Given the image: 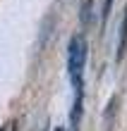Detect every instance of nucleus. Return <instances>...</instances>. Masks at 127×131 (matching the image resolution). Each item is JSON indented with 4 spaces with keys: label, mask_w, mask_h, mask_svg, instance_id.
I'll return each instance as SVG.
<instances>
[{
    "label": "nucleus",
    "mask_w": 127,
    "mask_h": 131,
    "mask_svg": "<svg viewBox=\"0 0 127 131\" xmlns=\"http://www.w3.org/2000/svg\"><path fill=\"white\" fill-rule=\"evenodd\" d=\"M0 131H3V129H0Z\"/></svg>",
    "instance_id": "39448f33"
},
{
    "label": "nucleus",
    "mask_w": 127,
    "mask_h": 131,
    "mask_svg": "<svg viewBox=\"0 0 127 131\" xmlns=\"http://www.w3.org/2000/svg\"><path fill=\"white\" fill-rule=\"evenodd\" d=\"M110 7H113V0H103V14H110Z\"/></svg>",
    "instance_id": "7ed1b4c3"
},
{
    "label": "nucleus",
    "mask_w": 127,
    "mask_h": 131,
    "mask_svg": "<svg viewBox=\"0 0 127 131\" xmlns=\"http://www.w3.org/2000/svg\"><path fill=\"white\" fill-rule=\"evenodd\" d=\"M55 131H62V129H55Z\"/></svg>",
    "instance_id": "20e7f679"
},
{
    "label": "nucleus",
    "mask_w": 127,
    "mask_h": 131,
    "mask_svg": "<svg viewBox=\"0 0 127 131\" xmlns=\"http://www.w3.org/2000/svg\"><path fill=\"white\" fill-rule=\"evenodd\" d=\"M84 67H86V41L82 36H72L67 45V76L72 88H84Z\"/></svg>",
    "instance_id": "f257e3e1"
},
{
    "label": "nucleus",
    "mask_w": 127,
    "mask_h": 131,
    "mask_svg": "<svg viewBox=\"0 0 127 131\" xmlns=\"http://www.w3.org/2000/svg\"><path fill=\"white\" fill-rule=\"evenodd\" d=\"M125 48H127V10H125L122 26H120V41H117V60H122V55H125Z\"/></svg>",
    "instance_id": "f03ea898"
}]
</instances>
